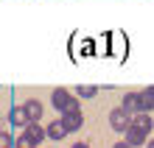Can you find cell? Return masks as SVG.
Instances as JSON below:
<instances>
[{"label": "cell", "mask_w": 154, "mask_h": 148, "mask_svg": "<svg viewBox=\"0 0 154 148\" xmlns=\"http://www.w3.org/2000/svg\"><path fill=\"white\" fill-rule=\"evenodd\" d=\"M51 104H53V109L56 112H76V109H81L79 106V98H73V92L70 89H65V87H56L51 92Z\"/></svg>", "instance_id": "cell-1"}, {"label": "cell", "mask_w": 154, "mask_h": 148, "mask_svg": "<svg viewBox=\"0 0 154 148\" xmlns=\"http://www.w3.org/2000/svg\"><path fill=\"white\" fill-rule=\"evenodd\" d=\"M109 126L115 128V131H121V134H123V131H126V128H129V126H132V115H129V112H126V109H123V106H115V109H112V112H109Z\"/></svg>", "instance_id": "cell-2"}, {"label": "cell", "mask_w": 154, "mask_h": 148, "mask_svg": "<svg viewBox=\"0 0 154 148\" xmlns=\"http://www.w3.org/2000/svg\"><path fill=\"white\" fill-rule=\"evenodd\" d=\"M25 137H28V140L34 143V148H37L39 143H45V140H48V131H45V128L37 123V120H31V123L28 126H25V131H23Z\"/></svg>", "instance_id": "cell-3"}, {"label": "cell", "mask_w": 154, "mask_h": 148, "mask_svg": "<svg viewBox=\"0 0 154 148\" xmlns=\"http://www.w3.org/2000/svg\"><path fill=\"white\" fill-rule=\"evenodd\" d=\"M59 120L65 123L67 134H70V131H79V128L84 126V115H81V109H76V112H65V115H62Z\"/></svg>", "instance_id": "cell-4"}, {"label": "cell", "mask_w": 154, "mask_h": 148, "mask_svg": "<svg viewBox=\"0 0 154 148\" xmlns=\"http://www.w3.org/2000/svg\"><path fill=\"white\" fill-rule=\"evenodd\" d=\"M121 106H123L129 115H137V112H143V98H140V92H126Z\"/></svg>", "instance_id": "cell-5"}, {"label": "cell", "mask_w": 154, "mask_h": 148, "mask_svg": "<svg viewBox=\"0 0 154 148\" xmlns=\"http://www.w3.org/2000/svg\"><path fill=\"white\" fill-rule=\"evenodd\" d=\"M146 137H149L146 131H140V128H134V126H129V128L123 131V140L129 143L132 148H137V145H146V143H149Z\"/></svg>", "instance_id": "cell-6"}, {"label": "cell", "mask_w": 154, "mask_h": 148, "mask_svg": "<svg viewBox=\"0 0 154 148\" xmlns=\"http://www.w3.org/2000/svg\"><path fill=\"white\" fill-rule=\"evenodd\" d=\"M132 126L140 128V131H146V134H151V128H154L151 112H137V115H132Z\"/></svg>", "instance_id": "cell-7"}, {"label": "cell", "mask_w": 154, "mask_h": 148, "mask_svg": "<svg viewBox=\"0 0 154 148\" xmlns=\"http://www.w3.org/2000/svg\"><path fill=\"white\" fill-rule=\"evenodd\" d=\"M8 120H11V126H23V128L31 123V117H28V112H25V106H11Z\"/></svg>", "instance_id": "cell-8"}, {"label": "cell", "mask_w": 154, "mask_h": 148, "mask_svg": "<svg viewBox=\"0 0 154 148\" xmlns=\"http://www.w3.org/2000/svg\"><path fill=\"white\" fill-rule=\"evenodd\" d=\"M45 131H48V140H53V143H59L62 137L67 134V128H65V123H62V120H53V123L45 128Z\"/></svg>", "instance_id": "cell-9"}, {"label": "cell", "mask_w": 154, "mask_h": 148, "mask_svg": "<svg viewBox=\"0 0 154 148\" xmlns=\"http://www.w3.org/2000/svg\"><path fill=\"white\" fill-rule=\"evenodd\" d=\"M23 106H25V112H28V117H31V120H39V117H42V112H45V106L39 104L37 98H28Z\"/></svg>", "instance_id": "cell-10"}, {"label": "cell", "mask_w": 154, "mask_h": 148, "mask_svg": "<svg viewBox=\"0 0 154 148\" xmlns=\"http://www.w3.org/2000/svg\"><path fill=\"white\" fill-rule=\"evenodd\" d=\"M76 95H79V98H95V95H98V87L84 84V87H79V89H76Z\"/></svg>", "instance_id": "cell-11"}, {"label": "cell", "mask_w": 154, "mask_h": 148, "mask_svg": "<svg viewBox=\"0 0 154 148\" xmlns=\"http://www.w3.org/2000/svg\"><path fill=\"white\" fill-rule=\"evenodd\" d=\"M140 98H143V112H154V98L146 89H140Z\"/></svg>", "instance_id": "cell-12"}, {"label": "cell", "mask_w": 154, "mask_h": 148, "mask_svg": "<svg viewBox=\"0 0 154 148\" xmlns=\"http://www.w3.org/2000/svg\"><path fill=\"white\" fill-rule=\"evenodd\" d=\"M14 148H34V143H31V140H28L25 134H20V137L14 140Z\"/></svg>", "instance_id": "cell-13"}, {"label": "cell", "mask_w": 154, "mask_h": 148, "mask_svg": "<svg viewBox=\"0 0 154 148\" xmlns=\"http://www.w3.org/2000/svg\"><path fill=\"white\" fill-rule=\"evenodd\" d=\"M14 140H11V134H6V131H0V148H11Z\"/></svg>", "instance_id": "cell-14"}, {"label": "cell", "mask_w": 154, "mask_h": 148, "mask_svg": "<svg viewBox=\"0 0 154 148\" xmlns=\"http://www.w3.org/2000/svg\"><path fill=\"white\" fill-rule=\"evenodd\" d=\"M112 148H132V145H129V143H126V140H123V143H115Z\"/></svg>", "instance_id": "cell-15"}, {"label": "cell", "mask_w": 154, "mask_h": 148, "mask_svg": "<svg viewBox=\"0 0 154 148\" xmlns=\"http://www.w3.org/2000/svg\"><path fill=\"white\" fill-rule=\"evenodd\" d=\"M70 148H90V145H87V143H73Z\"/></svg>", "instance_id": "cell-16"}, {"label": "cell", "mask_w": 154, "mask_h": 148, "mask_svg": "<svg viewBox=\"0 0 154 148\" xmlns=\"http://www.w3.org/2000/svg\"><path fill=\"white\" fill-rule=\"evenodd\" d=\"M146 92H149V95L154 98V84H151V87H146Z\"/></svg>", "instance_id": "cell-17"}, {"label": "cell", "mask_w": 154, "mask_h": 148, "mask_svg": "<svg viewBox=\"0 0 154 148\" xmlns=\"http://www.w3.org/2000/svg\"><path fill=\"white\" fill-rule=\"evenodd\" d=\"M146 148H154V140H149V143H146Z\"/></svg>", "instance_id": "cell-18"}]
</instances>
